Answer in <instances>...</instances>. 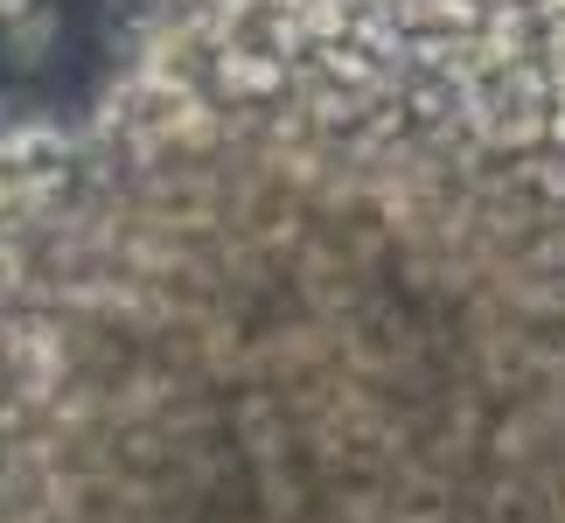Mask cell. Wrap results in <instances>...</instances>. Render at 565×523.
<instances>
[{"label":"cell","instance_id":"obj_2","mask_svg":"<svg viewBox=\"0 0 565 523\" xmlns=\"http://www.w3.org/2000/svg\"><path fill=\"white\" fill-rule=\"evenodd\" d=\"M510 29H516V56H524L537 119L565 161V0H510Z\"/></svg>","mask_w":565,"mask_h":523},{"label":"cell","instance_id":"obj_1","mask_svg":"<svg viewBox=\"0 0 565 523\" xmlns=\"http://www.w3.org/2000/svg\"><path fill=\"white\" fill-rule=\"evenodd\" d=\"M56 174V126H29L0 113V433H8V377H14V329L29 293V258L42 231Z\"/></svg>","mask_w":565,"mask_h":523}]
</instances>
